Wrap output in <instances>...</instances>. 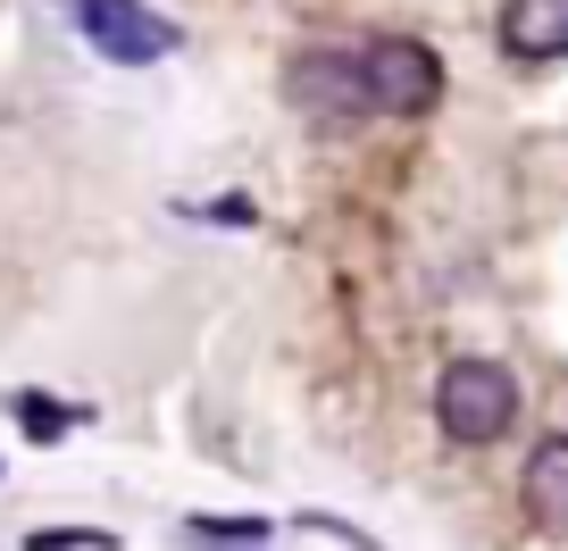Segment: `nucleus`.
<instances>
[{
	"label": "nucleus",
	"instance_id": "2",
	"mask_svg": "<svg viewBox=\"0 0 568 551\" xmlns=\"http://www.w3.org/2000/svg\"><path fill=\"white\" fill-rule=\"evenodd\" d=\"M435 418H444L452 443H501L518 418V376L501 359H452L444 385H435Z\"/></svg>",
	"mask_w": 568,
	"mask_h": 551
},
{
	"label": "nucleus",
	"instance_id": "7",
	"mask_svg": "<svg viewBox=\"0 0 568 551\" xmlns=\"http://www.w3.org/2000/svg\"><path fill=\"white\" fill-rule=\"evenodd\" d=\"M9 418L26 427V443H59V435L75 427V409L51 401V392H9Z\"/></svg>",
	"mask_w": 568,
	"mask_h": 551
},
{
	"label": "nucleus",
	"instance_id": "6",
	"mask_svg": "<svg viewBox=\"0 0 568 551\" xmlns=\"http://www.w3.org/2000/svg\"><path fill=\"white\" fill-rule=\"evenodd\" d=\"M527 518L544 534H568V435H544L527 451Z\"/></svg>",
	"mask_w": 568,
	"mask_h": 551
},
{
	"label": "nucleus",
	"instance_id": "8",
	"mask_svg": "<svg viewBox=\"0 0 568 551\" xmlns=\"http://www.w3.org/2000/svg\"><path fill=\"white\" fill-rule=\"evenodd\" d=\"M184 534H193V543H267V518H184Z\"/></svg>",
	"mask_w": 568,
	"mask_h": 551
},
{
	"label": "nucleus",
	"instance_id": "1",
	"mask_svg": "<svg viewBox=\"0 0 568 551\" xmlns=\"http://www.w3.org/2000/svg\"><path fill=\"white\" fill-rule=\"evenodd\" d=\"M352 68H359V92H368L376 118H426V109L444 101V59L426 51V42H409V34L359 42Z\"/></svg>",
	"mask_w": 568,
	"mask_h": 551
},
{
	"label": "nucleus",
	"instance_id": "9",
	"mask_svg": "<svg viewBox=\"0 0 568 551\" xmlns=\"http://www.w3.org/2000/svg\"><path fill=\"white\" fill-rule=\"evenodd\" d=\"M26 551H118V534L109 527H34Z\"/></svg>",
	"mask_w": 568,
	"mask_h": 551
},
{
	"label": "nucleus",
	"instance_id": "5",
	"mask_svg": "<svg viewBox=\"0 0 568 551\" xmlns=\"http://www.w3.org/2000/svg\"><path fill=\"white\" fill-rule=\"evenodd\" d=\"M501 51L568 59V0H501Z\"/></svg>",
	"mask_w": 568,
	"mask_h": 551
},
{
	"label": "nucleus",
	"instance_id": "4",
	"mask_svg": "<svg viewBox=\"0 0 568 551\" xmlns=\"http://www.w3.org/2000/svg\"><path fill=\"white\" fill-rule=\"evenodd\" d=\"M75 25H84V42L101 59H118V68H151V59L176 51V25H168L160 9H142V0H75Z\"/></svg>",
	"mask_w": 568,
	"mask_h": 551
},
{
	"label": "nucleus",
	"instance_id": "3",
	"mask_svg": "<svg viewBox=\"0 0 568 551\" xmlns=\"http://www.w3.org/2000/svg\"><path fill=\"white\" fill-rule=\"evenodd\" d=\"M284 101L302 109V118L318 125V134H343V125L376 118V109H368V92H359L352 51H302L293 68H284Z\"/></svg>",
	"mask_w": 568,
	"mask_h": 551
}]
</instances>
